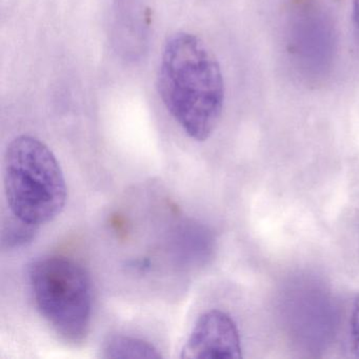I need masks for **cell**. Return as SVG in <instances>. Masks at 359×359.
Segmentation results:
<instances>
[{
	"label": "cell",
	"instance_id": "obj_7",
	"mask_svg": "<svg viewBox=\"0 0 359 359\" xmlns=\"http://www.w3.org/2000/svg\"><path fill=\"white\" fill-rule=\"evenodd\" d=\"M14 217V216H13ZM9 226L4 230V245L7 248H18L34 239L39 226L27 224L18 218L9 222Z\"/></svg>",
	"mask_w": 359,
	"mask_h": 359
},
{
	"label": "cell",
	"instance_id": "obj_1",
	"mask_svg": "<svg viewBox=\"0 0 359 359\" xmlns=\"http://www.w3.org/2000/svg\"><path fill=\"white\" fill-rule=\"evenodd\" d=\"M159 95L189 137L205 142L222 117L224 83L213 52L203 39L180 32L168 39L158 73Z\"/></svg>",
	"mask_w": 359,
	"mask_h": 359
},
{
	"label": "cell",
	"instance_id": "obj_4",
	"mask_svg": "<svg viewBox=\"0 0 359 359\" xmlns=\"http://www.w3.org/2000/svg\"><path fill=\"white\" fill-rule=\"evenodd\" d=\"M180 357L184 359L241 358V334L234 319L220 310L203 313L195 323Z\"/></svg>",
	"mask_w": 359,
	"mask_h": 359
},
{
	"label": "cell",
	"instance_id": "obj_9",
	"mask_svg": "<svg viewBox=\"0 0 359 359\" xmlns=\"http://www.w3.org/2000/svg\"><path fill=\"white\" fill-rule=\"evenodd\" d=\"M353 20H354L355 27L359 31V0H354L353 3Z\"/></svg>",
	"mask_w": 359,
	"mask_h": 359
},
{
	"label": "cell",
	"instance_id": "obj_2",
	"mask_svg": "<svg viewBox=\"0 0 359 359\" xmlns=\"http://www.w3.org/2000/svg\"><path fill=\"white\" fill-rule=\"evenodd\" d=\"M6 198L14 217L41 226L55 219L68 198L66 178L54 153L39 138L20 135L6 149Z\"/></svg>",
	"mask_w": 359,
	"mask_h": 359
},
{
	"label": "cell",
	"instance_id": "obj_8",
	"mask_svg": "<svg viewBox=\"0 0 359 359\" xmlns=\"http://www.w3.org/2000/svg\"><path fill=\"white\" fill-rule=\"evenodd\" d=\"M350 344L353 354L359 357V293L355 296L351 309Z\"/></svg>",
	"mask_w": 359,
	"mask_h": 359
},
{
	"label": "cell",
	"instance_id": "obj_5",
	"mask_svg": "<svg viewBox=\"0 0 359 359\" xmlns=\"http://www.w3.org/2000/svg\"><path fill=\"white\" fill-rule=\"evenodd\" d=\"M149 15L142 0H114L113 45L128 62H136L148 46Z\"/></svg>",
	"mask_w": 359,
	"mask_h": 359
},
{
	"label": "cell",
	"instance_id": "obj_3",
	"mask_svg": "<svg viewBox=\"0 0 359 359\" xmlns=\"http://www.w3.org/2000/svg\"><path fill=\"white\" fill-rule=\"evenodd\" d=\"M37 310L64 341L79 344L89 334L92 285L81 264L64 256H46L30 268Z\"/></svg>",
	"mask_w": 359,
	"mask_h": 359
},
{
	"label": "cell",
	"instance_id": "obj_6",
	"mask_svg": "<svg viewBox=\"0 0 359 359\" xmlns=\"http://www.w3.org/2000/svg\"><path fill=\"white\" fill-rule=\"evenodd\" d=\"M104 358H161L154 344L131 336L115 335L102 346Z\"/></svg>",
	"mask_w": 359,
	"mask_h": 359
}]
</instances>
